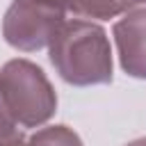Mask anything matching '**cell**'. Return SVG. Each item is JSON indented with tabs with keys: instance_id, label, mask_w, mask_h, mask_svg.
Returning <instances> with one entry per match:
<instances>
[{
	"instance_id": "cell-9",
	"label": "cell",
	"mask_w": 146,
	"mask_h": 146,
	"mask_svg": "<svg viewBox=\"0 0 146 146\" xmlns=\"http://www.w3.org/2000/svg\"><path fill=\"white\" fill-rule=\"evenodd\" d=\"M125 146H146V137H139V139H132V141H128Z\"/></svg>"
},
{
	"instance_id": "cell-6",
	"label": "cell",
	"mask_w": 146,
	"mask_h": 146,
	"mask_svg": "<svg viewBox=\"0 0 146 146\" xmlns=\"http://www.w3.org/2000/svg\"><path fill=\"white\" fill-rule=\"evenodd\" d=\"M25 146H84V144L73 128L57 123V125L39 128L34 135L27 137Z\"/></svg>"
},
{
	"instance_id": "cell-1",
	"label": "cell",
	"mask_w": 146,
	"mask_h": 146,
	"mask_svg": "<svg viewBox=\"0 0 146 146\" xmlns=\"http://www.w3.org/2000/svg\"><path fill=\"white\" fill-rule=\"evenodd\" d=\"M48 57L57 75L73 87L110 84L114 78L110 36L91 21L66 18L48 43Z\"/></svg>"
},
{
	"instance_id": "cell-2",
	"label": "cell",
	"mask_w": 146,
	"mask_h": 146,
	"mask_svg": "<svg viewBox=\"0 0 146 146\" xmlns=\"http://www.w3.org/2000/svg\"><path fill=\"white\" fill-rule=\"evenodd\" d=\"M0 100L21 128H39L57 112V94L50 80L34 62L23 57L2 64Z\"/></svg>"
},
{
	"instance_id": "cell-8",
	"label": "cell",
	"mask_w": 146,
	"mask_h": 146,
	"mask_svg": "<svg viewBox=\"0 0 146 146\" xmlns=\"http://www.w3.org/2000/svg\"><path fill=\"white\" fill-rule=\"evenodd\" d=\"M121 2V11H130V9H135V7H146V0H119Z\"/></svg>"
},
{
	"instance_id": "cell-3",
	"label": "cell",
	"mask_w": 146,
	"mask_h": 146,
	"mask_svg": "<svg viewBox=\"0 0 146 146\" xmlns=\"http://www.w3.org/2000/svg\"><path fill=\"white\" fill-rule=\"evenodd\" d=\"M66 21V14L36 0H11L2 18L5 41L23 52H36L48 48L57 27Z\"/></svg>"
},
{
	"instance_id": "cell-7",
	"label": "cell",
	"mask_w": 146,
	"mask_h": 146,
	"mask_svg": "<svg viewBox=\"0 0 146 146\" xmlns=\"http://www.w3.org/2000/svg\"><path fill=\"white\" fill-rule=\"evenodd\" d=\"M27 137L23 135L21 125L14 123V119L7 114L2 100H0V146H25Z\"/></svg>"
},
{
	"instance_id": "cell-4",
	"label": "cell",
	"mask_w": 146,
	"mask_h": 146,
	"mask_svg": "<svg viewBox=\"0 0 146 146\" xmlns=\"http://www.w3.org/2000/svg\"><path fill=\"white\" fill-rule=\"evenodd\" d=\"M112 36L123 73L146 80V7L125 11L114 23Z\"/></svg>"
},
{
	"instance_id": "cell-5",
	"label": "cell",
	"mask_w": 146,
	"mask_h": 146,
	"mask_svg": "<svg viewBox=\"0 0 146 146\" xmlns=\"http://www.w3.org/2000/svg\"><path fill=\"white\" fill-rule=\"evenodd\" d=\"M43 2L52 9H59L62 14H73L80 18H98L107 21L121 14V2L119 0H36Z\"/></svg>"
}]
</instances>
